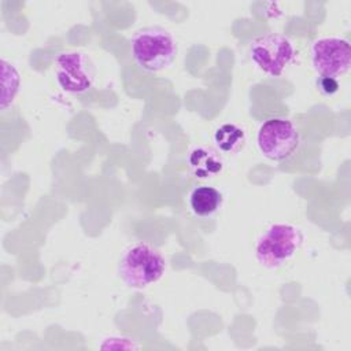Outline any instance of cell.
Instances as JSON below:
<instances>
[{
	"label": "cell",
	"mask_w": 351,
	"mask_h": 351,
	"mask_svg": "<svg viewBox=\"0 0 351 351\" xmlns=\"http://www.w3.org/2000/svg\"><path fill=\"white\" fill-rule=\"evenodd\" d=\"M130 52L136 64L145 71H160L177 56V43L170 32L159 26L138 29L130 38Z\"/></svg>",
	"instance_id": "cell-1"
},
{
	"label": "cell",
	"mask_w": 351,
	"mask_h": 351,
	"mask_svg": "<svg viewBox=\"0 0 351 351\" xmlns=\"http://www.w3.org/2000/svg\"><path fill=\"white\" fill-rule=\"evenodd\" d=\"M319 86H321V90L326 95H333L339 89V84L335 78H321Z\"/></svg>",
	"instance_id": "cell-12"
},
{
	"label": "cell",
	"mask_w": 351,
	"mask_h": 351,
	"mask_svg": "<svg viewBox=\"0 0 351 351\" xmlns=\"http://www.w3.org/2000/svg\"><path fill=\"white\" fill-rule=\"evenodd\" d=\"M256 144L261 154L274 162L291 158L300 145V134L295 123L282 117L266 119L258 129Z\"/></svg>",
	"instance_id": "cell-4"
},
{
	"label": "cell",
	"mask_w": 351,
	"mask_h": 351,
	"mask_svg": "<svg viewBox=\"0 0 351 351\" xmlns=\"http://www.w3.org/2000/svg\"><path fill=\"white\" fill-rule=\"evenodd\" d=\"M165 270V256L147 243H136L126 248L118 263L121 281L134 289H143L156 282L162 278Z\"/></svg>",
	"instance_id": "cell-2"
},
{
	"label": "cell",
	"mask_w": 351,
	"mask_h": 351,
	"mask_svg": "<svg viewBox=\"0 0 351 351\" xmlns=\"http://www.w3.org/2000/svg\"><path fill=\"white\" fill-rule=\"evenodd\" d=\"M188 167L193 177L199 180H210L221 174L223 170V159L215 148L207 145H196L188 154Z\"/></svg>",
	"instance_id": "cell-8"
},
{
	"label": "cell",
	"mask_w": 351,
	"mask_h": 351,
	"mask_svg": "<svg viewBox=\"0 0 351 351\" xmlns=\"http://www.w3.org/2000/svg\"><path fill=\"white\" fill-rule=\"evenodd\" d=\"M1 75H3V92H1V108L5 110L15 99L16 93L19 92L21 85V75L14 64L1 59Z\"/></svg>",
	"instance_id": "cell-11"
},
{
	"label": "cell",
	"mask_w": 351,
	"mask_h": 351,
	"mask_svg": "<svg viewBox=\"0 0 351 351\" xmlns=\"http://www.w3.org/2000/svg\"><path fill=\"white\" fill-rule=\"evenodd\" d=\"M311 64L321 78H337L351 66V45L346 38L321 37L311 45Z\"/></svg>",
	"instance_id": "cell-7"
},
{
	"label": "cell",
	"mask_w": 351,
	"mask_h": 351,
	"mask_svg": "<svg viewBox=\"0 0 351 351\" xmlns=\"http://www.w3.org/2000/svg\"><path fill=\"white\" fill-rule=\"evenodd\" d=\"M53 70L59 86L64 92L74 95L88 92L96 77L92 59L80 51L60 52L55 59Z\"/></svg>",
	"instance_id": "cell-6"
},
{
	"label": "cell",
	"mask_w": 351,
	"mask_h": 351,
	"mask_svg": "<svg viewBox=\"0 0 351 351\" xmlns=\"http://www.w3.org/2000/svg\"><path fill=\"white\" fill-rule=\"evenodd\" d=\"M222 202V193L217 188L208 185L196 186L189 195L191 211L199 218L213 217L221 208Z\"/></svg>",
	"instance_id": "cell-9"
},
{
	"label": "cell",
	"mask_w": 351,
	"mask_h": 351,
	"mask_svg": "<svg viewBox=\"0 0 351 351\" xmlns=\"http://www.w3.org/2000/svg\"><path fill=\"white\" fill-rule=\"evenodd\" d=\"M213 140L218 152L225 155H236L244 148L247 134L245 130L236 123H222L215 129Z\"/></svg>",
	"instance_id": "cell-10"
},
{
	"label": "cell",
	"mask_w": 351,
	"mask_h": 351,
	"mask_svg": "<svg viewBox=\"0 0 351 351\" xmlns=\"http://www.w3.org/2000/svg\"><path fill=\"white\" fill-rule=\"evenodd\" d=\"M250 56L262 73L270 77H280L295 60L296 48L287 36L266 33L252 40Z\"/></svg>",
	"instance_id": "cell-5"
},
{
	"label": "cell",
	"mask_w": 351,
	"mask_h": 351,
	"mask_svg": "<svg viewBox=\"0 0 351 351\" xmlns=\"http://www.w3.org/2000/svg\"><path fill=\"white\" fill-rule=\"evenodd\" d=\"M303 236L292 223H271L258 239L255 245L256 261L269 269L280 267L300 248Z\"/></svg>",
	"instance_id": "cell-3"
}]
</instances>
